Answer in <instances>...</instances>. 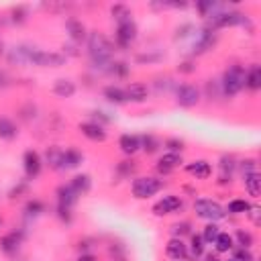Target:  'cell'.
<instances>
[{
    "label": "cell",
    "instance_id": "47",
    "mask_svg": "<svg viewBox=\"0 0 261 261\" xmlns=\"http://www.w3.org/2000/svg\"><path fill=\"white\" fill-rule=\"evenodd\" d=\"M206 261H220V259H218L216 255H212V253H210V255H206Z\"/></svg>",
    "mask_w": 261,
    "mask_h": 261
},
{
    "label": "cell",
    "instance_id": "39",
    "mask_svg": "<svg viewBox=\"0 0 261 261\" xmlns=\"http://www.w3.org/2000/svg\"><path fill=\"white\" fill-rule=\"evenodd\" d=\"M135 169H137L135 161H120V163H118V173H120L122 177H128Z\"/></svg>",
    "mask_w": 261,
    "mask_h": 261
},
{
    "label": "cell",
    "instance_id": "16",
    "mask_svg": "<svg viewBox=\"0 0 261 261\" xmlns=\"http://www.w3.org/2000/svg\"><path fill=\"white\" fill-rule=\"evenodd\" d=\"M69 186H71V190H73L77 196H84V194L90 192V188H92V179H90L88 173H77V175L71 177Z\"/></svg>",
    "mask_w": 261,
    "mask_h": 261
},
{
    "label": "cell",
    "instance_id": "40",
    "mask_svg": "<svg viewBox=\"0 0 261 261\" xmlns=\"http://www.w3.org/2000/svg\"><path fill=\"white\" fill-rule=\"evenodd\" d=\"M112 14L118 18V22H124V20H130V14L126 10V6H112Z\"/></svg>",
    "mask_w": 261,
    "mask_h": 261
},
{
    "label": "cell",
    "instance_id": "15",
    "mask_svg": "<svg viewBox=\"0 0 261 261\" xmlns=\"http://www.w3.org/2000/svg\"><path fill=\"white\" fill-rule=\"evenodd\" d=\"M186 171H188V173H192V175H196L198 179H206V177L212 173V167H210V163H208V161L198 159V161L188 163V165H186Z\"/></svg>",
    "mask_w": 261,
    "mask_h": 261
},
{
    "label": "cell",
    "instance_id": "35",
    "mask_svg": "<svg viewBox=\"0 0 261 261\" xmlns=\"http://www.w3.org/2000/svg\"><path fill=\"white\" fill-rule=\"evenodd\" d=\"M110 257H112V261H126V251H124V247L120 245V243H112L110 245Z\"/></svg>",
    "mask_w": 261,
    "mask_h": 261
},
{
    "label": "cell",
    "instance_id": "24",
    "mask_svg": "<svg viewBox=\"0 0 261 261\" xmlns=\"http://www.w3.org/2000/svg\"><path fill=\"white\" fill-rule=\"evenodd\" d=\"M104 98L108 102H112V104H124L126 102V94L118 86H106L104 88Z\"/></svg>",
    "mask_w": 261,
    "mask_h": 261
},
{
    "label": "cell",
    "instance_id": "26",
    "mask_svg": "<svg viewBox=\"0 0 261 261\" xmlns=\"http://www.w3.org/2000/svg\"><path fill=\"white\" fill-rule=\"evenodd\" d=\"M18 245H20V239L16 237V232H10V234H6V237L0 239V249H2L4 253H8V255L16 253Z\"/></svg>",
    "mask_w": 261,
    "mask_h": 261
},
{
    "label": "cell",
    "instance_id": "9",
    "mask_svg": "<svg viewBox=\"0 0 261 261\" xmlns=\"http://www.w3.org/2000/svg\"><path fill=\"white\" fill-rule=\"evenodd\" d=\"M179 208H181V198L169 194V196H163V198L153 206V212H155L157 216H163V214L175 212V210H179Z\"/></svg>",
    "mask_w": 261,
    "mask_h": 261
},
{
    "label": "cell",
    "instance_id": "42",
    "mask_svg": "<svg viewBox=\"0 0 261 261\" xmlns=\"http://www.w3.org/2000/svg\"><path fill=\"white\" fill-rule=\"evenodd\" d=\"M232 259H237V261H253V255H251V251L249 249H237L234 251V255H232Z\"/></svg>",
    "mask_w": 261,
    "mask_h": 261
},
{
    "label": "cell",
    "instance_id": "36",
    "mask_svg": "<svg viewBox=\"0 0 261 261\" xmlns=\"http://www.w3.org/2000/svg\"><path fill=\"white\" fill-rule=\"evenodd\" d=\"M110 65H112V67H108L110 73H114V75H118V77H126L128 65H126L124 61H116V63H110Z\"/></svg>",
    "mask_w": 261,
    "mask_h": 261
},
{
    "label": "cell",
    "instance_id": "22",
    "mask_svg": "<svg viewBox=\"0 0 261 261\" xmlns=\"http://www.w3.org/2000/svg\"><path fill=\"white\" fill-rule=\"evenodd\" d=\"M212 43H214V35H212L208 29L200 31L198 41L194 43V53H204L206 49H210V47H212Z\"/></svg>",
    "mask_w": 261,
    "mask_h": 261
},
{
    "label": "cell",
    "instance_id": "18",
    "mask_svg": "<svg viewBox=\"0 0 261 261\" xmlns=\"http://www.w3.org/2000/svg\"><path fill=\"white\" fill-rule=\"evenodd\" d=\"M118 147L122 149V153L133 155L135 151H139V149H141V139H139L137 135L126 133V135H122V137L118 139Z\"/></svg>",
    "mask_w": 261,
    "mask_h": 261
},
{
    "label": "cell",
    "instance_id": "3",
    "mask_svg": "<svg viewBox=\"0 0 261 261\" xmlns=\"http://www.w3.org/2000/svg\"><path fill=\"white\" fill-rule=\"evenodd\" d=\"M194 210H196V214H198L200 218H204V220H208V222H216V220L224 218V214H226L224 208H222L218 202L208 200V198L196 200V202H194Z\"/></svg>",
    "mask_w": 261,
    "mask_h": 261
},
{
    "label": "cell",
    "instance_id": "34",
    "mask_svg": "<svg viewBox=\"0 0 261 261\" xmlns=\"http://www.w3.org/2000/svg\"><path fill=\"white\" fill-rule=\"evenodd\" d=\"M141 139V147L147 151V153H153L159 149V141L153 137V135H145V137H139Z\"/></svg>",
    "mask_w": 261,
    "mask_h": 261
},
{
    "label": "cell",
    "instance_id": "48",
    "mask_svg": "<svg viewBox=\"0 0 261 261\" xmlns=\"http://www.w3.org/2000/svg\"><path fill=\"white\" fill-rule=\"evenodd\" d=\"M228 261H237V259H228Z\"/></svg>",
    "mask_w": 261,
    "mask_h": 261
},
{
    "label": "cell",
    "instance_id": "11",
    "mask_svg": "<svg viewBox=\"0 0 261 261\" xmlns=\"http://www.w3.org/2000/svg\"><path fill=\"white\" fill-rule=\"evenodd\" d=\"M165 255L169 259H173V261H184L188 257V249H186V245H184L181 239L173 237V239H169V243L165 247Z\"/></svg>",
    "mask_w": 261,
    "mask_h": 261
},
{
    "label": "cell",
    "instance_id": "38",
    "mask_svg": "<svg viewBox=\"0 0 261 261\" xmlns=\"http://www.w3.org/2000/svg\"><path fill=\"white\" fill-rule=\"evenodd\" d=\"M43 202H39V200H31L29 204H27V208H24V212L29 214V216H37V214H41L43 212Z\"/></svg>",
    "mask_w": 261,
    "mask_h": 261
},
{
    "label": "cell",
    "instance_id": "45",
    "mask_svg": "<svg viewBox=\"0 0 261 261\" xmlns=\"http://www.w3.org/2000/svg\"><path fill=\"white\" fill-rule=\"evenodd\" d=\"M77 261H98L94 255H90V253H84V255H80L77 257Z\"/></svg>",
    "mask_w": 261,
    "mask_h": 261
},
{
    "label": "cell",
    "instance_id": "43",
    "mask_svg": "<svg viewBox=\"0 0 261 261\" xmlns=\"http://www.w3.org/2000/svg\"><path fill=\"white\" fill-rule=\"evenodd\" d=\"M165 147L169 149V153H177V151H181L184 143L177 141V139H167V141H165Z\"/></svg>",
    "mask_w": 261,
    "mask_h": 261
},
{
    "label": "cell",
    "instance_id": "46",
    "mask_svg": "<svg viewBox=\"0 0 261 261\" xmlns=\"http://www.w3.org/2000/svg\"><path fill=\"white\" fill-rule=\"evenodd\" d=\"M194 67H190V63H181V67H179V71H186V73H190Z\"/></svg>",
    "mask_w": 261,
    "mask_h": 261
},
{
    "label": "cell",
    "instance_id": "28",
    "mask_svg": "<svg viewBox=\"0 0 261 261\" xmlns=\"http://www.w3.org/2000/svg\"><path fill=\"white\" fill-rule=\"evenodd\" d=\"M16 126H14V122L10 120V118H0V139H6V141H10V139H14L16 137Z\"/></svg>",
    "mask_w": 261,
    "mask_h": 261
},
{
    "label": "cell",
    "instance_id": "17",
    "mask_svg": "<svg viewBox=\"0 0 261 261\" xmlns=\"http://www.w3.org/2000/svg\"><path fill=\"white\" fill-rule=\"evenodd\" d=\"M245 86L253 92H257L261 88V67L257 63H253L247 71H245Z\"/></svg>",
    "mask_w": 261,
    "mask_h": 261
},
{
    "label": "cell",
    "instance_id": "6",
    "mask_svg": "<svg viewBox=\"0 0 261 261\" xmlns=\"http://www.w3.org/2000/svg\"><path fill=\"white\" fill-rule=\"evenodd\" d=\"M175 102L184 108H192L200 102V90L192 84H181L175 90Z\"/></svg>",
    "mask_w": 261,
    "mask_h": 261
},
{
    "label": "cell",
    "instance_id": "10",
    "mask_svg": "<svg viewBox=\"0 0 261 261\" xmlns=\"http://www.w3.org/2000/svg\"><path fill=\"white\" fill-rule=\"evenodd\" d=\"M22 165H24V173L27 177H37L41 173V167H43V161H41V155L37 151H27L24 157H22Z\"/></svg>",
    "mask_w": 261,
    "mask_h": 261
},
{
    "label": "cell",
    "instance_id": "14",
    "mask_svg": "<svg viewBox=\"0 0 261 261\" xmlns=\"http://www.w3.org/2000/svg\"><path fill=\"white\" fill-rule=\"evenodd\" d=\"M77 198H80V196L71 190L69 184H67V186H61V188L57 190V202H59L57 206H59V208H69V210H71V206L77 202Z\"/></svg>",
    "mask_w": 261,
    "mask_h": 261
},
{
    "label": "cell",
    "instance_id": "23",
    "mask_svg": "<svg viewBox=\"0 0 261 261\" xmlns=\"http://www.w3.org/2000/svg\"><path fill=\"white\" fill-rule=\"evenodd\" d=\"M65 27H67V33H69V37H71L73 41H82V39L86 37V27L82 24V20H77V18H67Z\"/></svg>",
    "mask_w": 261,
    "mask_h": 261
},
{
    "label": "cell",
    "instance_id": "27",
    "mask_svg": "<svg viewBox=\"0 0 261 261\" xmlns=\"http://www.w3.org/2000/svg\"><path fill=\"white\" fill-rule=\"evenodd\" d=\"M214 247H216L218 253H228V251L234 247V239H232L228 232H220V234L216 237V241H214Z\"/></svg>",
    "mask_w": 261,
    "mask_h": 261
},
{
    "label": "cell",
    "instance_id": "29",
    "mask_svg": "<svg viewBox=\"0 0 261 261\" xmlns=\"http://www.w3.org/2000/svg\"><path fill=\"white\" fill-rule=\"evenodd\" d=\"M234 159L232 157H222L220 161V181H230V175H232V169H234Z\"/></svg>",
    "mask_w": 261,
    "mask_h": 261
},
{
    "label": "cell",
    "instance_id": "4",
    "mask_svg": "<svg viewBox=\"0 0 261 261\" xmlns=\"http://www.w3.org/2000/svg\"><path fill=\"white\" fill-rule=\"evenodd\" d=\"M27 61L35 63V65H41V67H59V65L65 63V55L51 53V51H41V49H31Z\"/></svg>",
    "mask_w": 261,
    "mask_h": 261
},
{
    "label": "cell",
    "instance_id": "32",
    "mask_svg": "<svg viewBox=\"0 0 261 261\" xmlns=\"http://www.w3.org/2000/svg\"><path fill=\"white\" fill-rule=\"evenodd\" d=\"M218 234H220L218 224H216V222H208V224L204 226V232H202L200 237H202V241H204V243H214Z\"/></svg>",
    "mask_w": 261,
    "mask_h": 261
},
{
    "label": "cell",
    "instance_id": "1",
    "mask_svg": "<svg viewBox=\"0 0 261 261\" xmlns=\"http://www.w3.org/2000/svg\"><path fill=\"white\" fill-rule=\"evenodd\" d=\"M88 53H90V59L94 63V67H100V69H106L112 61V45L108 43V39L100 33H92L88 37Z\"/></svg>",
    "mask_w": 261,
    "mask_h": 261
},
{
    "label": "cell",
    "instance_id": "41",
    "mask_svg": "<svg viewBox=\"0 0 261 261\" xmlns=\"http://www.w3.org/2000/svg\"><path fill=\"white\" fill-rule=\"evenodd\" d=\"M241 171H243V177L249 175V173H255V171H257L255 159H245V161H241Z\"/></svg>",
    "mask_w": 261,
    "mask_h": 261
},
{
    "label": "cell",
    "instance_id": "30",
    "mask_svg": "<svg viewBox=\"0 0 261 261\" xmlns=\"http://www.w3.org/2000/svg\"><path fill=\"white\" fill-rule=\"evenodd\" d=\"M61 157H63V151L59 147H49L47 149V163L53 169H61Z\"/></svg>",
    "mask_w": 261,
    "mask_h": 261
},
{
    "label": "cell",
    "instance_id": "2",
    "mask_svg": "<svg viewBox=\"0 0 261 261\" xmlns=\"http://www.w3.org/2000/svg\"><path fill=\"white\" fill-rule=\"evenodd\" d=\"M245 88V69L243 65H230L220 82V92L224 96H237Z\"/></svg>",
    "mask_w": 261,
    "mask_h": 261
},
{
    "label": "cell",
    "instance_id": "49",
    "mask_svg": "<svg viewBox=\"0 0 261 261\" xmlns=\"http://www.w3.org/2000/svg\"><path fill=\"white\" fill-rule=\"evenodd\" d=\"M0 222H2V220H0Z\"/></svg>",
    "mask_w": 261,
    "mask_h": 261
},
{
    "label": "cell",
    "instance_id": "37",
    "mask_svg": "<svg viewBox=\"0 0 261 261\" xmlns=\"http://www.w3.org/2000/svg\"><path fill=\"white\" fill-rule=\"evenodd\" d=\"M204 253V241L200 234H192V255L194 257H200Z\"/></svg>",
    "mask_w": 261,
    "mask_h": 261
},
{
    "label": "cell",
    "instance_id": "12",
    "mask_svg": "<svg viewBox=\"0 0 261 261\" xmlns=\"http://www.w3.org/2000/svg\"><path fill=\"white\" fill-rule=\"evenodd\" d=\"M80 130H82V135L86 137V139H90V141H104L106 139V130H104V126L102 124H98V122H84V124H80Z\"/></svg>",
    "mask_w": 261,
    "mask_h": 261
},
{
    "label": "cell",
    "instance_id": "20",
    "mask_svg": "<svg viewBox=\"0 0 261 261\" xmlns=\"http://www.w3.org/2000/svg\"><path fill=\"white\" fill-rule=\"evenodd\" d=\"M179 163H181V155H179V153H165V155L159 159L157 169L163 171V173H169V171L175 169Z\"/></svg>",
    "mask_w": 261,
    "mask_h": 261
},
{
    "label": "cell",
    "instance_id": "19",
    "mask_svg": "<svg viewBox=\"0 0 261 261\" xmlns=\"http://www.w3.org/2000/svg\"><path fill=\"white\" fill-rule=\"evenodd\" d=\"M84 161V155L75 149H65L61 157V169H73Z\"/></svg>",
    "mask_w": 261,
    "mask_h": 261
},
{
    "label": "cell",
    "instance_id": "7",
    "mask_svg": "<svg viewBox=\"0 0 261 261\" xmlns=\"http://www.w3.org/2000/svg\"><path fill=\"white\" fill-rule=\"evenodd\" d=\"M249 18L241 12H216L212 14V27L214 29H224V27H237V24H247Z\"/></svg>",
    "mask_w": 261,
    "mask_h": 261
},
{
    "label": "cell",
    "instance_id": "8",
    "mask_svg": "<svg viewBox=\"0 0 261 261\" xmlns=\"http://www.w3.org/2000/svg\"><path fill=\"white\" fill-rule=\"evenodd\" d=\"M137 37V27L133 20H124V22H118V29H116V43L118 47H128Z\"/></svg>",
    "mask_w": 261,
    "mask_h": 261
},
{
    "label": "cell",
    "instance_id": "44",
    "mask_svg": "<svg viewBox=\"0 0 261 261\" xmlns=\"http://www.w3.org/2000/svg\"><path fill=\"white\" fill-rule=\"evenodd\" d=\"M171 232H173V234H179L177 239H181V234L190 232V224H188V222H181V224H173V226H171Z\"/></svg>",
    "mask_w": 261,
    "mask_h": 261
},
{
    "label": "cell",
    "instance_id": "21",
    "mask_svg": "<svg viewBox=\"0 0 261 261\" xmlns=\"http://www.w3.org/2000/svg\"><path fill=\"white\" fill-rule=\"evenodd\" d=\"M53 94L59 96V98H69L75 94V86L71 80H57L53 84Z\"/></svg>",
    "mask_w": 261,
    "mask_h": 261
},
{
    "label": "cell",
    "instance_id": "25",
    "mask_svg": "<svg viewBox=\"0 0 261 261\" xmlns=\"http://www.w3.org/2000/svg\"><path fill=\"white\" fill-rule=\"evenodd\" d=\"M245 188H247V192H249L251 198H257L259 196V192H261V175H259V171L245 175Z\"/></svg>",
    "mask_w": 261,
    "mask_h": 261
},
{
    "label": "cell",
    "instance_id": "31",
    "mask_svg": "<svg viewBox=\"0 0 261 261\" xmlns=\"http://www.w3.org/2000/svg\"><path fill=\"white\" fill-rule=\"evenodd\" d=\"M226 210H228L230 214H247V212L251 210V204L245 202V200H241V198H237V200H230V202H228Z\"/></svg>",
    "mask_w": 261,
    "mask_h": 261
},
{
    "label": "cell",
    "instance_id": "33",
    "mask_svg": "<svg viewBox=\"0 0 261 261\" xmlns=\"http://www.w3.org/2000/svg\"><path fill=\"white\" fill-rule=\"evenodd\" d=\"M234 239H237V243H239L243 249H249V247L253 245V241H255V239H253V234H251L249 230H243V228H239V230H237Z\"/></svg>",
    "mask_w": 261,
    "mask_h": 261
},
{
    "label": "cell",
    "instance_id": "5",
    "mask_svg": "<svg viewBox=\"0 0 261 261\" xmlns=\"http://www.w3.org/2000/svg\"><path fill=\"white\" fill-rule=\"evenodd\" d=\"M161 188H163V181L157 179V177H137V179L133 181V186H130L135 198H149V196H155Z\"/></svg>",
    "mask_w": 261,
    "mask_h": 261
},
{
    "label": "cell",
    "instance_id": "13",
    "mask_svg": "<svg viewBox=\"0 0 261 261\" xmlns=\"http://www.w3.org/2000/svg\"><path fill=\"white\" fill-rule=\"evenodd\" d=\"M124 94H126V100H130V102H143V100H147L149 90H147L145 84L133 82V84H128V86L124 88Z\"/></svg>",
    "mask_w": 261,
    "mask_h": 261
}]
</instances>
